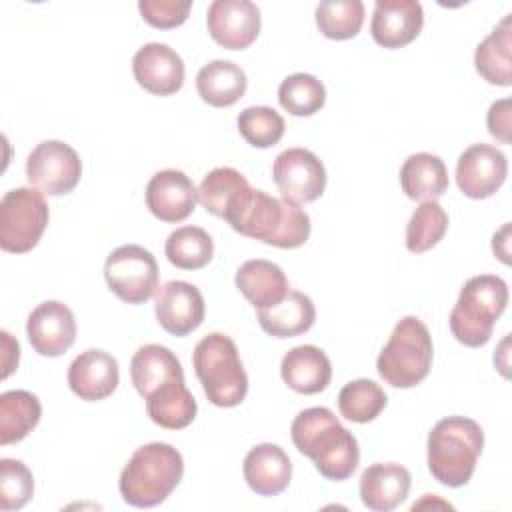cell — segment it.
Here are the masks:
<instances>
[{
    "instance_id": "1",
    "label": "cell",
    "mask_w": 512,
    "mask_h": 512,
    "mask_svg": "<svg viewBox=\"0 0 512 512\" xmlns=\"http://www.w3.org/2000/svg\"><path fill=\"white\" fill-rule=\"evenodd\" d=\"M222 220L246 238L292 250L310 236V216L298 204L278 200L246 184L228 204Z\"/></svg>"
},
{
    "instance_id": "2",
    "label": "cell",
    "mask_w": 512,
    "mask_h": 512,
    "mask_svg": "<svg viewBox=\"0 0 512 512\" xmlns=\"http://www.w3.org/2000/svg\"><path fill=\"white\" fill-rule=\"evenodd\" d=\"M290 436L300 454L308 456L326 480H348L360 462L356 436L346 430L332 410L312 406L296 414Z\"/></svg>"
},
{
    "instance_id": "3",
    "label": "cell",
    "mask_w": 512,
    "mask_h": 512,
    "mask_svg": "<svg viewBox=\"0 0 512 512\" xmlns=\"http://www.w3.org/2000/svg\"><path fill=\"white\" fill-rule=\"evenodd\" d=\"M482 448L484 432L476 420L442 418L428 434V470L440 484L460 488L470 482Z\"/></svg>"
},
{
    "instance_id": "4",
    "label": "cell",
    "mask_w": 512,
    "mask_h": 512,
    "mask_svg": "<svg viewBox=\"0 0 512 512\" xmlns=\"http://www.w3.org/2000/svg\"><path fill=\"white\" fill-rule=\"evenodd\" d=\"M184 474L182 454L166 442L140 446L126 462L118 488L126 504L154 508L162 504L180 484Z\"/></svg>"
},
{
    "instance_id": "5",
    "label": "cell",
    "mask_w": 512,
    "mask_h": 512,
    "mask_svg": "<svg viewBox=\"0 0 512 512\" xmlns=\"http://www.w3.org/2000/svg\"><path fill=\"white\" fill-rule=\"evenodd\" d=\"M508 304V284L494 274H478L464 282L450 312L452 336L470 348L484 346Z\"/></svg>"
},
{
    "instance_id": "6",
    "label": "cell",
    "mask_w": 512,
    "mask_h": 512,
    "mask_svg": "<svg viewBox=\"0 0 512 512\" xmlns=\"http://www.w3.org/2000/svg\"><path fill=\"white\" fill-rule=\"evenodd\" d=\"M192 364L206 398L214 406L234 408L242 404L248 392V376L230 336L212 332L198 340Z\"/></svg>"
},
{
    "instance_id": "7",
    "label": "cell",
    "mask_w": 512,
    "mask_h": 512,
    "mask_svg": "<svg viewBox=\"0 0 512 512\" xmlns=\"http://www.w3.org/2000/svg\"><path fill=\"white\" fill-rule=\"evenodd\" d=\"M432 336L428 326L416 316H404L394 326L388 342L376 360L380 378L394 388L420 384L432 368Z\"/></svg>"
},
{
    "instance_id": "8",
    "label": "cell",
    "mask_w": 512,
    "mask_h": 512,
    "mask_svg": "<svg viewBox=\"0 0 512 512\" xmlns=\"http://www.w3.org/2000/svg\"><path fill=\"white\" fill-rule=\"evenodd\" d=\"M50 210L36 188L8 190L0 200V248L12 254L30 252L48 226Z\"/></svg>"
},
{
    "instance_id": "9",
    "label": "cell",
    "mask_w": 512,
    "mask_h": 512,
    "mask_svg": "<svg viewBox=\"0 0 512 512\" xmlns=\"http://www.w3.org/2000/svg\"><path fill=\"white\" fill-rule=\"evenodd\" d=\"M104 278L120 300L142 304L158 290V264L150 250L138 244H124L108 254Z\"/></svg>"
},
{
    "instance_id": "10",
    "label": "cell",
    "mask_w": 512,
    "mask_h": 512,
    "mask_svg": "<svg viewBox=\"0 0 512 512\" xmlns=\"http://www.w3.org/2000/svg\"><path fill=\"white\" fill-rule=\"evenodd\" d=\"M82 176L80 156L60 140L40 142L26 160L28 182L48 196H62L76 188Z\"/></svg>"
},
{
    "instance_id": "11",
    "label": "cell",
    "mask_w": 512,
    "mask_h": 512,
    "mask_svg": "<svg viewBox=\"0 0 512 512\" xmlns=\"http://www.w3.org/2000/svg\"><path fill=\"white\" fill-rule=\"evenodd\" d=\"M272 180L282 200L306 204L324 194L326 168L314 152L306 148H288L276 156Z\"/></svg>"
},
{
    "instance_id": "12",
    "label": "cell",
    "mask_w": 512,
    "mask_h": 512,
    "mask_svg": "<svg viewBox=\"0 0 512 512\" xmlns=\"http://www.w3.org/2000/svg\"><path fill=\"white\" fill-rule=\"evenodd\" d=\"M508 160L502 150L490 144L468 146L456 162V184L472 200L492 196L506 180Z\"/></svg>"
},
{
    "instance_id": "13",
    "label": "cell",
    "mask_w": 512,
    "mask_h": 512,
    "mask_svg": "<svg viewBox=\"0 0 512 512\" xmlns=\"http://www.w3.org/2000/svg\"><path fill=\"white\" fill-rule=\"evenodd\" d=\"M260 10L250 0H214L206 26L216 44L228 50L248 48L260 34Z\"/></svg>"
},
{
    "instance_id": "14",
    "label": "cell",
    "mask_w": 512,
    "mask_h": 512,
    "mask_svg": "<svg viewBox=\"0 0 512 512\" xmlns=\"http://www.w3.org/2000/svg\"><path fill=\"white\" fill-rule=\"evenodd\" d=\"M26 334L34 352L46 358H56L74 344L76 318L64 302L46 300L30 312Z\"/></svg>"
},
{
    "instance_id": "15",
    "label": "cell",
    "mask_w": 512,
    "mask_h": 512,
    "mask_svg": "<svg viewBox=\"0 0 512 512\" xmlns=\"http://www.w3.org/2000/svg\"><path fill=\"white\" fill-rule=\"evenodd\" d=\"M146 206L160 222L186 220L198 202V190L194 182L176 168L156 172L146 184Z\"/></svg>"
},
{
    "instance_id": "16",
    "label": "cell",
    "mask_w": 512,
    "mask_h": 512,
    "mask_svg": "<svg viewBox=\"0 0 512 512\" xmlns=\"http://www.w3.org/2000/svg\"><path fill=\"white\" fill-rule=\"evenodd\" d=\"M136 82L154 96L176 94L184 84V62L178 52L160 42H148L132 58Z\"/></svg>"
},
{
    "instance_id": "17",
    "label": "cell",
    "mask_w": 512,
    "mask_h": 512,
    "mask_svg": "<svg viewBox=\"0 0 512 512\" xmlns=\"http://www.w3.org/2000/svg\"><path fill=\"white\" fill-rule=\"evenodd\" d=\"M156 320L172 336H188L206 314L202 292L184 280L166 282L156 298Z\"/></svg>"
},
{
    "instance_id": "18",
    "label": "cell",
    "mask_w": 512,
    "mask_h": 512,
    "mask_svg": "<svg viewBox=\"0 0 512 512\" xmlns=\"http://www.w3.org/2000/svg\"><path fill=\"white\" fill-rule=\"evenodd\" d=\"M424 26V10L418 0H376L370 34L382 48H402L416 40Z\"/></svg>"
},
{
    "instance_id": "19",
    "label": "cell",
    "mask_w": 512,
    "mask_h": 512,
    "mask_svg": "<svg viewBox=\"0 0 512 512\" xmlns=\"http://www.w3.org/2000/svg\"><path fill=\"white\" fill-rule=\"evenodd\" d=\"M118 382V362L106 350H86L68 366V386L86 402H98L112 396Z\"/></svg>"
},
{
    "instance_id": "20",
    "label": "cell",
    "mask_w": 512,
    "mask_h": 512,
    "mask_svg": "<svg viewBox=\"0 0 512 512\" xmlns=\"http://www.w3.org/2000/svg\"><path fill=\"white\" fill-rule=\"evenodd\" d=\"M410 484L412 478L404 466L376 462L360 476V500L372 512H390L408 498Z\"/></svg>"
},
{
    "instance_id": "21",
    "label": "cell",
    "mask_w": 512,
    "mask_h": 512,
    "mask_svg": "<svg viewBox=\"0 0 512 512\" xmlns=\"http://www.w3.org/2000/svg\"><path fill=\"white\" fill-rule=\"evenodd\" d=\"M244 480L258 496H276L284 492L292 478V462L288 454L272 442L250 448L242 464Z\"/></svg>"
},
{
    "instance_id": "22",
    "label": "cell",
    "mask_w": 512,
    "mask_h": 512,
    "mask_svg": "<svg viewBox=\"0 0 512 512\" xmlns=\"http://www.w3.org/2000/svg\"><path fill=\"white\" fill-rule=\"evenodd\" d=\"M282 380L298 394H318L332 380V364L326 352L314 344L288 350L280 364Z\"/></svg>"
},
{
    "instance_id": "23",
    "label": "cell",
    "mask_w": 512,
    "mask_h": 512,
    "mask_svg": "<svg viewBox=\"0 0 512 512\" xmlns=\"http://www.w3.org/2000/svg\"><path fill=\"white\" fill-rule=\"evenodd\" d=\"M130 378L136 392L146 398L156 388L172 380H182L184 370L178 356L170 348L160 344H146L140 346L130 360Z\"/></svg>"
},
{
    "instance_id": "24",
    "label": "cell",
    "mask_w": 512,
    "mask_h": 512,
    "mask_svg": "<svg viewBox=\"0 0 512 512\" xmlns=\"http://www.w3.org/2000/svg\"><path fill=\"white\" fill-rule=\"evenodd\" d=\"M316 320V308L310 296L290 290L280 302L258 310L260 328L272 338H292L308 332Z\"/></svg>"
},
{
    "instance_id": "25",
    "label": "cell",
    "mask_w": 512,
    "mask_h": 512,
    "mask_svg": "<svg viewBox=\"0 0 512 512\" xmlns=\"http://www.w3.org/2000/svg\"><path fill=\"white\" fill-rule=\"evenodd\" d=\"M236 288L258 310L280 302L288 290V278L284 270L270 260H246L236 272Z\"/></svg>"
},
{
    "instance_id": "26",
    "label": "cell",
    "mask_w": 512,
    "mask_h": 512,
    "mask_svg": "<svg viewBox=\"0 0 512 512\" xmlns=\"http://www.w3.org/2000/svg\"><path fill=\"white\" fill-rule=\"evenodd\" d=\"M248 88L244 70L230 60H212L196 74L198 96L214 108L234 106Z\"/></svg>"
},
{
    "instance_id": "27",
    "label": "cell",
    "mask_w": 512,
    "mask_h": 512,
    "mask_svg": "<svg viewBox=\"0 0 512 512\" xmlns=\"http://www.w3.org/2000/svg\"><path fill=\"white\" fill-rule=\"evenodd\" d=\"M400 186L410 200H436L448 190V170L440 156L416 152L400 168Z\"/></svg>"
},
{
    "instance_id": "28",
    "label": "cell",
    "mask_w": 512,
    "mask_h": 512,
    "mask_svg": "<svg viewBox=\"0 0 512 512\" xmlns=\"http://www.w3.org/2000/svg\"><path fill=\"white\" fill-rule=\"evenodd\" d=\"M146 400V412L154 424L166 430H182L196 418L198 404L184 378L156 388Z\"/></svg>"
},
{
    "instance_id": "29",
    "label": "cell",
    "mask_w": 512,
    "mask_h": 512,
    "mask_svg": "<svg viewBox=\"0 0 512 512\" xmlns=\"http://www.w3.org/2000/svg\"><path fill=\"white\" fill-rule=\"evenodd\" d=\"M510 52H512V14H506L500 24L478 44L474 52L476 72L494 86H510Z\"/></svg>"
},
{
    "instance_id": "30",
    "label": "cell",
    "mask_w": 512,
    "mask_h": 512,
    "mask_svg": "<svg viewBox=\"0 0 512 512\" xmlns=\"http://www.w3.org/2000/svg\"><path fill=\"white\" fill-rule=\"evenodd\" d=\"M42 404L28 390H8L0 396V444L24 440L40 422Z\"/></svg>"
},
{
    "instance_id": "31",
    "label": "cell",
    "mask_w": 512,
    "mask_h": 512,
    "mask_svg": "<svg viewBox=\"0 0 512 512\" xmlns=\"http://www.w3.org/2000/svg\"><path fill=\"white\" fill-rule=\"evenodd\" d=\"M164 252L172 266L180 270H200L212 260L214 242L204 228L182 226L170 232Z\"/></svg>"
},
{
    "instance_id": "32",
    "label": "cell",
    "mask_w": 512,
    "mask_h": 512,
    "mask_svg": "<svg viewBox=\"0 0 512 512\" xmlns=\"http://www.w3.org/2000/svg\"><path fill=\"white\" fill-rule=\"evenodd\" d=\"M386 404V392L380 388V384L368 378H358L344 384L338 394L340 414L356 424L372 422L374 418L380 416Z\"/></svg>"
},
{
    "instance_id": "33",
    "label": "cell",
    "mask_w": 512,
    "mask_h": 512,
    "mask_svg": "<svg viewBox=\"0 0 512 512\" xmlns=\"http://www.w3.org/2000/svg\"><path fill=\"white\" fill-rule=\"evenodd\" d=\"M448 230V214L436 200H424L406 224V248L422 254L434 248Z\"/></svg>"
},
{
    "instance_id": "34",
    "label": "cell",
    "mask_w": 512,
    "mask_h": 512,
    "mask_svg": "<svg viewBox=\"0 0 512 512\" xmlns=\"http://www.w3.org/2000/svg\"><path fill=\"white\" fill-rule=\"evenodd\" d=\"M364 24L360 0H324L316 6V26L330 40L354 38Z\"/></svg>"
},
{
    "instance_id": "35",
    "label": "cell",
    "mask_w": 512,
    "mask_h": 512,
    "mask_svg": "<svg viewBox=\"0 0 512 512\" xmlns=\"http://www.w3.org/2000/svg\"><path fill=\"white\" fill-rule=\"evenodd\" d=\"M280 106L292 116H312L326 102L324 84L306 72L290 74L278 88Z\"/></svg>"
},
{
    "instance_id": "36",
    "label": "cell",
    "mask_w": 512,
    "mask_h": 512,
    "mask_svg": "<svg viewBox=\"0 0 512 512\" xmlns=\"http://www.w3.org/2000/svg\"><path fill=\"white\" fill-rule=\"evenodd\" d=\"M248 184L242 172L230 166H218L210 170L198 186V202L206 212L222 218L234 196Z\"/></svg>"
},
{
    "instance_id": "37",
    "label": "cell",
    "mask_w": 512,
    "mask_h": 512,
    "mask_svg": "<svg viewBox=\"0 0 512 512\" xmlns=\"http://www.w3.org/2000/svg\"><path fill=\"white\" fill-rule=\"evenodd\" d=\"M238 132L254 148H270L284 136V118L270 106H248L238 114Z\"/></svg>"
},
{
    "instance_id": "38",
    "label": "cell",
    "mask_w": 512,
    "mask_h": 512,
    "mask_svg": "<svg viewBox=\"0 0 512 512\" xmlns=\"http://www.w3.org/2000/svg\"><path fill=\"white\" fill-rule=\"evenodd\" d=\"M34 494L30 468L14 458L0 460V510L10 512L26 506Z\"/></svg>"
},
{
    "instance_id": "39",
    "label": "cell",
    "mask_w": 512,
    "mask_h": 512,
    "mask_svg": "<svg viewBox=\"0 0 512 512\" xmlns=\"http://www.w3.org/2000/svg\"><path fill=\"white\" fill-rule=\"evenodd\" d=\"M192 2L188 0H140L138 10L142 18L160 30L176 28L186 22Z\"/></svg>"
},
{
    "instance_id": "40",
    "label": "cell",
    "mask_w": 512,
    "mask_h": 512,
    "mask_svg": "<svg viewBox=\"0 0 512 512\" xmlns=\"http://www.w3.org/2000/svg\"><path fill=\"white\" fill-rule=\"evenodd\" d=\"M488 132L500 144H510V100L502 98L496 100L486 116Z\"/></svg>"
},
{
    "instance_id": "41",
    "label": "cell",
    "mask_w": 512,
    "mask_h": 512,
    "mask_svg": "<svg viewBox=\"0 0 512 512\" xmlns=\"http://www.w3.org/2000/svg\"><path fill=\"white\" fill-rule=\"evenodd\" d=\"M0 336H2V368H4L2 370V378H8L14 372V368L18 366L20 346H18V342L6 330H2Z\"/></svg>"
},
{
    "instance_id": "42",
    "label": "cell",
    "mask_w": 512,
    "mask_h": 512,
    "mask_svg": "<svg viewBox=\"0 0 512 512\" xmlns=\"http://www.w3.org/2000/svg\"><path fill=\"white\" fill-rule=\"evenodd\" d=\"M508 244H510V224H504L494 236H492V250L494 254L504 262V264H510V250H508Z\"/></svg>"
}]
</instances>
